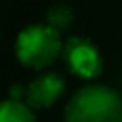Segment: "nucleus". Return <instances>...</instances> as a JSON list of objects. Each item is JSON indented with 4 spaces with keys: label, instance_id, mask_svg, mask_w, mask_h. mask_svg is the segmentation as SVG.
Listing matches in <instances>:
<instances>
[{
    "label": "nucleus",
    "instance_id": "obj_4",
    "mask_svg": "<svg viewBox=\"0 0 122 122\" xmlns=\"http://www.w3.org/2000/svg\"><path fill=\"white\" fill-rule=\"evenodd\" d=\"M65 92V80L57 72H42L25 88V103L30 109H50Z\"/></svg>",
    "mask_w": 122,
    "mask_h": 122
},
{
    "label": "nucleus",
    "instance_id": "obj_1",
    "mask_svg": "<svg viewBox=\"0 0 122 122\" xmlns=\"http://www.w3.org/2000/svg\"><path fill=\"white\" fill-rule=\"evenodd\" d=\"M63 122H122V97L111 86L86 84L69 99Z\"/></svg>",
    "mask_w": 122,
    "mask_h": 122
},
{
    "label": "nucleus",
    "instance_id": "obj_3",
    "mask_svg": "<svg viewBox=\"0 0 122 122\" xmlns=\"http://www.w3.org/2000/svg\"><path fill=\"white\" fill-rule=\"evenodd\" d=\"M61 57L67 69L82 80H93L103 71L101 51L86 36H71L63 46Z\"/></svg>",
    "mask_w": 122,
    "mask_h": 122
},
{
    "label": "nucleus",
    "instance_id": "obj_5",
    "mask_svg": "<svg viewBox=\"0 0 122 122\" xmlns=\"http://www.w3.org/2000/svg\"><path fill=\"white\" fill-rule=\"evenodd\" d=\"M0 122H36L32 109L25 101L4 99L0 101Z\"/></svg>",
    "mask_w": 122,
    "mask_h": 122
},
{
    "label": "nucleus",
    "instance_id": "obj_2",
    "mask_svg": "<svg viewBox=\"0 0 122 122\" xmlns=\"http://www.w3.org/2000/svg\"><path fill=\"white\" fill-rule=\"evenodd\" d=\"M63 46L65 42H61L59 30L48 23H34L19 30L15 38V55L21 65L42 71L63 55Z\"/></svg>",
    "mask_w": 122,
    "mask_h": 122
},
{
    "label": "nucleus",
    "instance_id": "obj_6",
    "mask_svg": "<svg viewBox=\"0 0 122 122\" xmlns=\"http://www.w3.org/2000/svg\"><path fill=\"white\" fill-rule=\"evenodd\" d=\"M71 21H72V11L65 4H59V6H55L48 11V25L53 27L55 30H59V32L65 30L71 25Z\"/></svg>",
    "mask_w": 122,
    "mask_h": 122
}]
</instances>
